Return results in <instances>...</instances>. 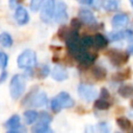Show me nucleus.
<instances>
[{
    "instance_id": "a878e982",
    "label": "nucleus",
    "mask_w": 133,
    "mask_h": 133,
    "mask_svg": "<svg viewBox=\"0 0 133 133\" xmlns=\"http://www.w3.org/2000/svg\"><path fill=\"white\" fill-rule=\"evenodd\" d=\"M45 0H31L30 1V9L33 12H36L37 10H39L44 4Z\"/></svg>"
},
{
    "instance_id": "58836bf2",
    "label": "nucleus",
    "mask_w": 133,
    "mask_h": 133,
    "mask_svg": "<svg viewBox=\"0 0 133 133\" xmlns=\"http://www.w3.org/2000/svg\"><path fill=\"white\" fill-rule=\"evenodd\" d=\"M131 107H132V108H133V100H132V101H131Z\"/></svg>"
},
{
    "instance_id": "c85d7f7f",
    "label": "nucleus",
    "mask_w": 133,
    "mask_h": 133,
    "mask_svg": "<svg viewBox=\"0 0 133 133\" xmlns=\"http://www.w3.org/2000/svg\"><path fill=\"white\" fill-rule=\"evenodd\" d=\"M8 63V56L6 53L0 51V69L1 70H5V68L7 66Z\"/></svg>"
},
{
    "instance_id": "72a5a7b5",
    "label": "nucleus",
    "mask_w": 133,
    "mask_h": 133,
    "mask_svg": "<svg viewBox=\"0 0 133 133\" xmlns=\"http://www.w3.org/2000/svg\"><path fill=\"white\" fill-rule=\"evenodd\" d=\"M6 78H7V73L3 70V72L0 74V84H1V83H3V82L6 80Z\"/></svg>"
},
{
    "instance_id": "2f4dec72",
    "label": "nucleus",
    "mask_w": 133,
    "mask_h": 133,
    "mask_svg": "<svg viewBox=\"0 0 133 133\" xmlns=\"http://www.w3.org/2000/svg\"><path fill=\"white\" fill-rule=\"evenodd\" d=\"M71 26H72V28H74V29H78L80 26H81V23H80V21H79V18L78 19H72V21H71Z\"/></svg>"
},
{
    "instance_id": "6e6552de",
    "label": "nucleus",
    "mask_w": 133,
    "mask_h": 133,
    "mask_svg": "<svg viewBox=\"0 0 133 133\" xmlns=\"http://www.w3.org/2000/svg\"><path fill=\"white\" fill-rule=\"evenodd\" d=\"M74 57L79 62V64H81L82 66H89L95 62L97 56L95 54L87 52L86 50H82L79 53H77Z\"/></svg>"
},
{
    "instance_id": "1a4fd4ad",
    "label": "nucleus",
    "mask_w": 133,
    "mask_h": 133,
    "mask_svg": "<svg viewBox=\"0 0 133 133\" xmlns=\"http://www.w3.org/2000/svg\"><path fill=\"white\" fill-rule=\"evenodd\" d=\"M4 127L8 130L9 133L12 132H17L21 129V119L20 116L17 114H14L12 116H10L4 124Z\"/></svg>"
},
{
    "instance_id": "e433bc0d",
    "label": "nucleus",
    "mask_w": 133,
    "mask_h": 133,
    "mask_svg": "<svg viewBox=\"0 0 133 133\" xmlns=\"http://www.w3.org/2000/svg\"><path fill=\"white\" fill-rule=\"evenodd\" d=\"M127 52H128L129 54H133V44H132V45H130V46L128 47Z\"/></svg>"
},
{
    "instance_id": "aec40b11",
    "label": "nucleus",
    "mask_w": 133,
    "mask_h": 133,
    "mask_svg": "<svg viewBox=\"0 0 133 133\" xmlns=\"http://www.w3.org/2000/svg\"><path fill=\"white\" fill-rule=\"evenodd\" d=\"M131 77V70L130 69H125L124 71L122 72H118V73H115L113 75V80L115 81H124V80H127Z\"/></svg>"
},
{
    "instance_id": "39448f33",
    "label": "nucleus",
    "mask_w": 133,
    "mask_h": 133,
    "mask_svg": "<svg viewBox=\"0 0 133 133\" xmlns=\"http://www.w3.org/2000/svg\"><path fill=\"white\" fill-rule=\"evenodd\" d=\"M29 102V106L31 107H42L48 103V97L44 91L34 92L33 90L29 94L27 98H25L24 102Z\"/></svg>"
},
{
    "instance_id": "f8f14e48",
    "label": "nucleus",
    "mask_w": 133,
    "mask_h": 133,
    "mask_svg": "<svg viewBox=\"0 0 133 133\" xmlns=\"http://www.w3.org/2000/svg\"><path fill=\"white\" fill-rule=\"evenodd\" d=\"M51 76L56 81H64V80L68 79L69 73H68L65 68H63L61 65H55L53 68V70H52Z\"/></svg>"
},
{
    "instance_id": "7ed1b4c3",
    "label": "nucleus",
    "mask_w": 133,
    "mask_h": 133,
    "mask_svg": "<svg viewBox=\"0 0 133 133\" xmlns=\"http://www.w3.org/2000/svg\"><path fill=\"white\" fill-rule=\"evenodd\" d=\"M55 8H56L55 0H45L41 8V19L44 23H50L53 20Z\"/></svg>"
},
{
    "instance_id": "dca6fc26",
    "label": "nucleus",
    "mask_w": 133,
    "mask_h": 133,
    "mask_svg": "<svg viewBox=\"0 0 133 133\" xmlns=\"http://www.w3.org/2000/svg\"><path fill=\"white\" fill-rule=\"evenodd\" d=\"M107 45H108V41H107V38H106L104 35L98 33V34H96V35L94 36V46H95L96 48H98V49H103V48H105Z\"/></svg>"
},
{
    "instance_id": "f3484780",
    "label": "nucleus",
    "mask_w": 133,
    "mask_h": 133,
    "mask_svg": "<svg viewBox=\"0 0 133 133\" xmlns=\"http://www.w3.org/2000/svg\"><path fill=\"white\" fill-rule=\"evenodd\" d=\"M23 116H24L25 123L27 125H31L38 118V113L36 111H34V110H27V111L24 112Z\"/></svg>"
},
{
    "instance_id": "ddd939ff",
    "label": "nucleus",
    "mask_w": 133,
    "mask_h": 133,
    "mask_svg": "<svg viewBox=\"0 0 133 133\" xmlns=\"http://www.w3.org/2000/svg\"><path fill=\"white\" fill-rule=\"evenodd\" d=\"M78 17L80 20H82L86 24H92L96 22L95 15L92 14L91 10H89L87 8H81L78 12Z\"/></svg>"
},
{
    "instance_id": "9d476101",
    "label": "nucleus",
    "mask_w": 133,
    "mask_h": 133,
    "mask_svg": "<svg viewBox=\"0 0 133 133\" xmlns=\"http://www.w3.org/2000/svg\"><path fill=\"white\" fill-rule=\"evenodd\" d=\"M59 103V105L61 106V108H71L74 106V100L71 98V96L65 92V91H61L59 92L56 97H55Z\"/></svg>"
},
{
    "instance_id": "6ab92c4d",
    "label": "nucleus",
    "mask_w": 133,
    "mask_h": 133,
    "mask_svg": "<svg viewBox=\"0 0 133 133\" xmlns=\"http://www.w3.org/2000/svg\"><path fill=\"white\" fill-rule=\"evenodd\" d=\"M95 108L99 109V110H107L110 108L111 104L110 102L108 101V99H104V98H101V99H98L95 101V104H94Z\"/></svg>"
},
{
    "instance_id": "f704fd0d",
    "label": "nucleus",
    "mask_w": 133,
    "mask_h": 133,
    "mask_svg": "<svg viewBox=\"0 0 133 133\" xmlns=\"http://www.w3.org/2000/svg\"><path fill=\"white\" fill-rule=\"evenodd\" d=\"M77 1L80 2L81 4H84V5H90V4H92V2L95 0H77Z\"/></svg>"
},
{
    "instance_id": "bb28decb",
    "label": "nucleus",
    "mask_w": 133,
    "mask_h": 133,
    "mask_svg": "<svg viewBox=\"0 0 133 133\" xmlns=\"http://www.w3.org/2000/svg\"><path fill=\"white\" fill-rule=\"evenodd\" d=\"M38 122L45 123V124H50L52 122V116L48 112L42 111L41 113H38Z\"/></svg>"
},
{
    "instance_id": "423d86ee",
    "label": "nucleus",
    "mask_w": 133,
    "mask_h": 133,
    "mask_svg": "<svg viewBox=\"0 0 133 133\" xmlns=\"http://www.w3.org/2000/svg\"><path fill=\"white\" fill-rule=\"evenodd\" d=\"M78 95L86 102H91L97 97V89L94 85L81 83L78 86Z\"/></svg>"
},
{
    "instance_id": "0eeeda50",
    "label": "nucleus",
    "mask_w": 133,
    "mask_h": 133,
    "mask_svg": "<svg viewBox=\"0 0 133 133\" xmlns=\"http://www.w3.org/2000/svg\"><path fill=\"white\" fill-rule=\"evenodd\" d=\"M66 4L62 1L59 0L56 3V8H55V14H54V18L53 20L56 23L62 24L68 20V9H66Z\"/></svg>"
},
{
    "instance_id": "4c0bfd02",
    "label": "nucleus",
    "mask_w": 133,
    "mask_h": 133,
    "mask_svg": "<svg viewBox=\"0 0 133 133\" xmlns=\"http://www.w3.org/2000/svg\"><path fill=\"white\" fill-rule=\"evenodd\" d=\"M9 5H10V7H15V5H16V0H9Z\"/></svg>"
},
{
    "instance_id": "b1692460",
    "label": "nucleus",
    "mask_w": 133,
    "mask_h": 133,
    "mask_svg": "<svg viewBox=\"0 0 133 133\" xmlns=\"http://www.w3.org/2000/svg\"><path fill=\"white\" fill-rule=\"evenodd\" d=\"M116 124L117 126L123 129V130H129L130 127H131V122L129 118L127 117H124V116H121V117H117L116 118Z\"/></svg>"
},
{
    "instance_id": "f03ea898",
    "label": "nucleus",
    "mask_w": 133,
    "mask_h": 133,
    "mask_svg": "<svg viewBox=\"0 0 133 133\" xmlns=\"http://www.w3.org/2000/svg\"><path fill=\"white\" fill-rule=\"evenodd\" d=\"M25 88H26V83H25L24 77L20 74L12 76V78L10 80V84H9L10 97L14 100L19 99L22 96V94L25 91Z\"/></svg>"
},
{
    "instance_id": "20e7f679",
    "label": "nucleus",
    "mask_w": 133,
    "mask_h": 133,
    "mask_svg": "<svg viewBox=\"0 0 133 133\" xmlns=\"http://www.w3.org/2000/svg\"><path fill=\"white\" fill-rule=\"evenodd\" d=\"M107 57L109 58V61L116 65V66H121L123 64H125L128 60H129V53L128 52H124V51H118L116 49H112L110 51H108L106 53Z\"/></svg>"
},
{
    "instance_id": "412c9836",
    "label": "nucleus",
    "mask_w": 133,
    "mask_h": 133,
    "mask_svg": "<svg viewBox=\"0 0 133 133\" xmlns=\"http://www.w3.org/2000/svg\"><path fill=\"white\" fill-rule=\"evenodd\" d=\"M0 45L4 48H9L12 45V38L7 32L0 33Z\"/></svg>"
},
{
    "instance_id": "473e14b6",
    "label": "nucleus",
    "mask_w": 133,
    "mask_h": 133,
    "mask_svg": "<svg viewBox=\"0 0 133 133\" xmlns=\"http://www.w3.org/2000/svg\"><path fill=\"white\" fill-rule=\"evenodd\" d=\"M101 96H102V98H104V99H109V92H108V90H107L106 88H102V90H101Z\"/></svg>"
},
{
    "instance_id": "f257e3e1",
    "label": "nucleus",
    "mask_w": 133,
    "mask_h": 133,
    "mask_svg": "<svg viewBox=\"0 0 133 133\" xmlns=\"http://www.w3.org/2000/svg\"><path fill=\"white\" fill-rule=\"evenodd\" d=\"M18 66L20 69H25V70H32L33 68L36 66L37 60H36V54L32 50H25L23 51L17 59Z\"/></svg>"
},
{
    "instance_id": "a211bd4d",
    "label": "nucleus",
    "mask_w": 133,
    "mask_h": 133,
    "mask_svg": "<svg viewBox=\"0 0 133 133\" xmlns=\"http://www.w3.org/2000/svg\"><path fill=\"white\" fill-rule=\"evenodd\" d=\"M32 132L34 133H47V132H52V130L49 127V124H45V123H36L33 127H32Z\"/></svg>"
},
{
    "instance_id": "7c9ffc66",
    "label": "nucleus",
    "mask_w": 133,
    "mask_h": 133,
    "mask_svg": "<svg viewBox=\"0 0 133 133\" xmlns=\"http://www.w3.org/2000/svg\"><path fill=\"white\" fill-rule=\"evenodd\" d=\"M51 108H52V110H53L55 113L59 112V111L62 109V108H61V106L59 105V103H58V101H57V99H56V98L52 99V101H51Z\"/></svg>"
},
{
    "instance_id": "4468645a",
    "label": "nucleus",
    "mask_w": 133,
    "mask_h": 133,
    "mask_svg": "<svg viewBox=\"0 0 133 133\" xmlns=\"http://www.w3.org/2000/svg\"><path fill=\"white\" fill-rule=\"evenodd\" d=\"M129 22V18L126 14H117L112 18V25L114 27H124L128 24Z\"/></svg>"
},
{
    "instance_id": "5701e85b",
    "label": "nucleus",
    "mask_w": 133,
    "mask_h": 133,
    "mask_svg": "<svg viewBox=\"0 0 133 133\" xmlns=\"http://www.w3.org/2000/svg\"><path fill=\"white\" fill-rule=\"evenodd\" d=\"M103 7L108 10V11H112V10H116L118 7V0H103L102 1Z\"/></svg>"
},
{
    "instance_id": "2eb2a0df",
    "label": "nucleus",
    "mask_w": 133,
    "mask_h": 133,
    "mask_svg": "<svg viewBox=\"0 0 133 133\" xmlns=\"http://www.w3.org/2000/svg\"><path fill=\"white\" fill-rule=\"evenodd\" d=\"M91 74L94 76V78L96 80H103L106 78V70L100 65H96V66H92L91 69Z\"/></svg>"
},
{
    "instance_id": "393cba45",
    "label": "nucleus",
    "mask_w": 133,
    "mask_h": 133,
    "mask_svg": "<svg viewBox=\"0 0 133 133\" xmlns=\"http://www.w3.org/2000/svg\"><path fill=\"white\" fill-rule=\"evenodd\" d=\"M126 36H127L126 31H114V32L109 33V38L111 41H119Z\"/></svg>"
},
{
    "instance_id": "cd10ccee",
    "label": "nucleus",
    "mask_w": 133,
    "mask_h": 133,
    "mask_svg": "<svg viewBox=\"0 0 133 133\" xmlns=\"http://www.w3.org/2000/svg\"><path fill=\"white\" fill-rule=\"evenodd\" d=\"M81 43L84 48H90L94 46V37L89 35H85L81 38Z\"/></svg>"
},
{
    "instance_id": "4be33fe9",
    "label": "nucleus",
    "mask_w": 133,
    "mask_h": 133,
    "mask_svg": "<svg viewBox=\"0 0 133 133\" xmlns=\"http://www.w3.org/2000/svg\"><path fill=\"white\" fill-rule=\"evenodd\" d=\"M118 94L123 98H133V86H131V85H122L118 88Z\"/></svg>"
},
{
    "instance_id": "9b49d317",
    "label": "nucleus",
    "mask_w": 133,
    "mask_h": 133,
    "mask_svg": "<svg viewBox=\"0 0 133 133\" xmlns=\"http://www.w3.org/2000/svg\"><path fill=\"white\" fill-rule=\"evenodd\" d=\"M15 19L19 25H25L29 22V15L23 6H18L15 11Z\"/></svg>"
},
{
    "instance_id": "c9c22d12",
    "label": "nucleus",
    "mask_w": 133,
    "mask_h": 133,
    "mask_svg": "<svg viewBox=\"0 0 133 133\" xmlns=\"http://www.w3.org/2000/svg\"><path fill=\"white\" fill-rule=\"evenodd\" d=\"M99 128L101 129V131H104V132L108 131V128H106V124H99Z\"/></svg>"
},
{
    "instance_id": "c756f323",
    "label": "nucleus",
    "mask_w": 133,
    "mask_h": 133,
    "mask_svg": "<svg viewBox=\"0 0 133 133\" xmlns=\"http://www.w3.org/2000/svg\"><path fill=\"white\" fill-rule=\"evenodd\" d=\"M49 73H50V69H49L48 65H42V66L39 68L38 75H39L41 78H45V77H47V76L49 75Z\"/></svg>"
}]
</instances>
